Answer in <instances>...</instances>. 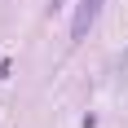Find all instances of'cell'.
<instances>
[{
  "label": "cell",
  "mask_w": 128,
  "mask_h": 128,
  "mask_svg": "<svg viewBox=\"0 0 128 128\" xmlns=\"http://www.w3.org/2000/svg\"><path fill=\"white\" fill-rule=\"evenodd\" d=\"M119 80H128V53H124V62H119Z\"/></svg>",
  "instance_id": "2"
},
{
  "label": "cell",
  "mask_w": 128,
  "mask_h": 128,
  "mask_svg": "<svg viewBox=\"0 0 128 128\" xmlns=\"http://www.w3.org/2000/svg\"><path fill=\"white\" fill-rule=\"evenodd\" d=\"M102 4H106V0H80L75 18H71V40H84V36H88V26L97 22V13H102Z\"/></svg>",
  "instance_id": "1"
}]
</instances>
